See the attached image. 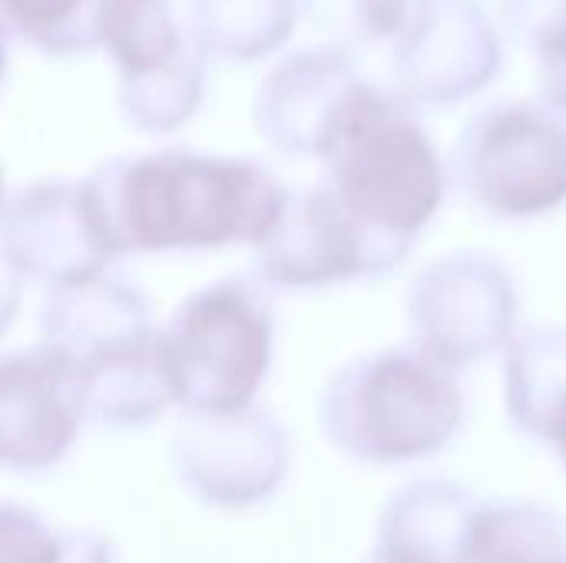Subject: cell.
I'll return each instance as SVG.
<instances>
[{
  "label": "cell",
  "instance_id": "6da1fadb",
  "mask_svg": "<svg viewBox=\"0 0 566 563\" xmlns=\"http://www.w3.org/2000/svg\"><path fill=\"white\" fill-rule=\"evenodd\" d=\"M80 189L109 256L259 246L289 202L265 166L186 149L113 159Z\"/></svg>",
  "mask_w": 566,
  "mask_h": 563
},
{
  "label": "cell",
  "instance_id": "7a4b0ae2",
  "mask_svg": "<svg viewBox=\"0 0 566 563\" xmlns=\"http://www.w3.org/2000/svg\"><path fill=\"white\" fill-rule=\"evenodd\" d=\"M328 192L375 239L411 252L438 219L448 169L411 103L361 80L342 110L322 156Z\"/></svg>",
  "mask_w": 566,
  "mask_h": 563
},
{
  "label": "cell",
  "instance_id": "3957f363",
  "mask_svg": "<svg viewBox=\"0 0 566 563\" xmlns=\"http://www.w3.org/2000/svg\"><path fill=\"white\" fill-rule=\"evenodd\" d=\"M454 372L408 348H378L338 368L318 402L325 438L352 461L408 468L441 455L464 428Z\"/></svg>",
  "mask_w": 566,
  "mask_h": 563
},
{
  "label": "cell",
  "instance_id": "277c9868",
  "mask_svg": "<svg viewBox=\"0 0 566 563\" xmlns=\"http://www.w3.org/2000/svg\"><path fill=\"white\" fill-rule=\"evenodd\" d=\"M272 302L249 279H219L192 292L159 329L172 402L206 418L252 408L272 365Z\"/></svg>",
  "mask_w": 566,
  "mask_h": 563
},
{
  "label": "cell",
  "instance_id": "5b68a950",
  "mask_svg": "<svg viewBox=\"0 0 566 563\" xmlns=\"http://www.w3.org/2000/svg\"><path fill=\"white\" fill-rule=\"evenodd\" d=\"M454 173L468 199L507 222L557 212L566 202V119L547 103H494L458 143Z\"/></svg>",
  "mask_w": 566,
  "mask_h": 563
},
{
  "label": "cell",
  "instance_id": "8992f818",
  "mask_svg": "<svg viewBox=\"0 0 566 563\" xmlns=\"http://www.w3.org/2000/svg\"><path fill=\"white\" fill-rule=\"evenodd\" d=\"M517 332V282L491 252H444L431 259L408 289L411 348L454 375L504 355Z\"/></svg>",
  "mask_w": 566,
  "mask_h": 563
},
{
  "label": "cell",
  "instance_id": "52a82bcc",
  "mask_svg": "<svg viewBox=\"0 0 566 563\" xmlns=\"http://www.w3.org/2000/svg\"><path fill=\"white\" fill-rule=\"evenodd\" d=\"M96 37L119 70L123 113L139 129H176L202 96V56L169 0H96Z\"/></svg>",
  "mask_w": 566,
  "mask_h": 563
},
{
  "label": "cell",
  "instance_id": "ba28073f",
  "mask_svg": "<svg viewBox=\"0 0 566 563\" xmlns=\"http://www.w3.org/2000/svg\"><path fill=\"white\" fill-rule=\"evenodd\" d=\"M405 259V249L375 239L318 186L289 192L285 212L255 246L252 265L255 275L275 289H328L395 272Z\"/></svg>",
  "mask_w": 566,
  "mask_h": 563
},
{
  "label": "cell",
  "instance_id": "9c48e42d",
  "mask_svg": "<svg viewBox=\"0 0 566 563\" xmlns=\"http://www.w3.org/2000/svg\"><path fill=\"white\" fill-rule=\"evenodd\" d=\"M172 465L179 481L209 508H255L269 501L289 475V438L282 425L262 411L189 415L172 438Z\"/></svg>",
  "mask_w": 566,
  "mask_h": 563
},
{
  "label": "cell",
  "instance_id": "30bf717a",
  "mask_svg": "<svg viewBox=\"0 0 566 563\" xmlns=\"http://www.w3.org/2000/svg\"><path fill=\"white\" fill-rule=\"evenodd\" d=\"M501 66L497 33L478 0H415L398 37L395 76L405 103H461Z\"/></svg>",
  "mask_w": 566,
  "mask_h": 563
},
{
  "label": "cell",
  "instance_id": "8fae6325",
  "mask_svg": "<svg viewBox=\"0 0 566 563\" xmlns=\"http://www.w3.org/2000/svg\"><path fill=\"white\" fill-rule=\"evenodd\" d=\"M86 421L76 368L53 348L0 352V468L46 471L73 448Z\"/></svg>",
  "mask_w": 566,
  "mask_h": 563
},
{
  "label": "cell",
  "instance_id": "7c38bea8",
  "mask_svg": "<svg viewBox=\"0 0 566 563\" xmlns=\"http://www.w3.org/2000/svg\"><path fill=\"white\" fill-rule=\"evenodd\" d=\"M0 256L20 279L50 289L99 279L113 259L90 219L80 183L20 189L0 216Z\"/></svg>",
  "mask_w": 566,
  "mask_h": 563
},
{
  "label": "cell",
  "instance_id": "4fadbf2b",
  "mask_svg": "<svg viewBox=\"0 0 566 563\" xmlns=\"http://www.w3.org/2000/svg\"><path fill=\"white\" fill-rule=\"evenodd\" d=\"M361 86L352 60L338 50H308L289 56L265 80L255 123L259 133L295 156H322L342 110Z\"/></svg>",
  "mask_w": 566,
  "mask_h": 563
},
{
  "label": "cell",
  "instance_id": "5bb4252c",
  "mask_svg": "<svg viewBox=\"0 0 566 563\" xmlns=\"http://www.w3.org/2000/svg\"><path fill=\"white\" fill-rule=\"evenodd\" d=\"M153 335L156 329L146 299L106 275L70 289H50L40 309V345L60 352L76 372Z\"/></svg>",
  "mask_w": 566,
  "mask_h": 563
},
{
  "label": "cell",
  "instance_id": "9a60e30c",
  "mask_svg": "<svg viewBox=\"0 0 566 563\" xmlns=\"http://www.w3.org/2000/svg\"><path fill=\"white\" fill-rule=\"evenodd\" d=\"M478 498L441 478L398 488L375 528L371 563H461Z\"/></svg>",
  "mask_w": 566,
  "mask_h": 563
},
{
  "label": "cell",
  "instance_id": "2e32d148",
  "mask_svg": "<svg viewBox=\"0 0 566 563\" xmlns=\"http://www.w3.org/2000/svg\"><path fill=\"white\" fill-rule=\"evenodd\" d=\"M504 358V408L566 471V329H521Z\"/></svg>",
  "mask_w": 566,
  "mask_h": 563
},
{
  "label": "cell",
  "instance_id": "e0dca14e",
  "mask_svg": "<svg viewBox=\"0 0 566 563\" xmlns=\"http://www.w3.org/2000/svg\"><path fill=\"white\" fill-rule=\"evenodd\" d=\"M86 418L106 428H143L172 405L159 355V332L76 372Z\"/></svg>",
  "mask_w": 566,
  "mask_h": 563
},
{
  "label": "cell",
  "instance_id": "ac0fdd59",
  "mask_svg": "<svg viewBox=\"0 0 566 563\" xmlns=\"http://www.w3.org/2000/svg\"><path fill=\"white\" fill-rule=\"evenodd\" d=\"M461 563H566V528L554 511L524 498L481 501Z\"/></svg>",
  "mask_w": 566,
  "mask_h": 563
},
{
  "label": "cell",
  "instance_id": "d6986e66",
  "mask_svg": "<svg viewBox=\"0 0 566 563\" xmlns=\"http://www.w3.org/2000/svg\"><path fill=\"white\" fill-rule=\"evenodd\" d=\"M192 23L199 50L255 60L292 33L295 0H192Z\"/></svg>",
  "mask_w": 566,
  "mask_h": 563
},
{
  "label": "cell",
  "instance_id": "ffe728a7",
  "mask_svg": "<svg viewBox=\"0 0 566 563\" xmlns=\"http://www.w3.org/2000/svg\"><path fill=\"white\" fill-rule=\"evenodd\" d=\"M0 23L50 53H83L99 43L96 0H0Z\"/></svg>",
  "mask_w": 566,
  "mask_h": 563
},
{
  "label": "cell",
  "instance_id": "44dd1931",
  "mask_svg": "<svg viewBox=\"0 0 566 563\" xmlns=\"http://www.w3.org/2000/svg\"><path fill=\"white\" fill-rule=\"evenodd\" d=\"M504 20L541 56L547 106L566 113V0H504Z\"/></svg>",
  "mask_w": 566,
  "mask_h": 563
},
{
  "label": "cell",
  "instance_id": "7402d4cb",
  "mask_svg": "<svg viewBox=\"0 0 566 563\" xmlns=\"http://www.w3.org/2000/svg\"><path fill=\"white\" fill-rule=\"evenodd\" d=\"M305 10L328 37L371 43L401 30L411 0H305Z\"/></svg>",
  "mask_w": 566,
  "mask_h": 563
},
{
  "label": "cell",
  "instance_id": "603a6c76",
  "mask_svg": "<svg viewBox=\"0 0 566 563\" xmlns=\"http://www.w3.org/2000/svg\"><path fill=\"white\" fill-rule=\"evenodd\" d=\"M63 538L23 504L0 501V563H60Z\"/></svg>",
  "mask_w": 566,
  "mask_h": 563
},
{
  "label": "cell",
  "instance_id": "cb8c5ba5",
  "mask_svg": "<svg viewBox=\"0 0 566 563\" xmlns=\"http://www.w3.org/2000/svg\"><path fill=\"white\" fill-rule=\"evenodd\" d=\"M60 563H116V554L109 548V541H103L99 534L90 531H76L63 538V557Z\"/></svg>",
  "mask_w": 566,
  "mask_h": 563
},
{
  "label": "cell",
  "instance_id": "d4e9b609",
  "mask_svg": "<svg viewBox=\"0 0 566 563\" xmlns=\"http://www.w3.org/2000/svg\"><path fill=\"white\" fill-rule=\"evenodd\" d=\"M20 282L23 279L0 256V335L10 329V322H13L17 309H20Z\"/></svg>",
  "mask_w": 566,
  "mask_h": 563
},
{
  "label": "cell",
  "instance_id": "484cf974",
  "mask_svg": "<svg viewBox=\"0 0 566 563\" xmlns=\"http://www.w3.org/2000/svg\"><path fill=\"white\" fill-rule=\"evenodd\" d=\"M3 66H7V46H3V30H0V80H3Z\"/></svg>",
  "mask_w": 566,
  "mask_h": 563
},
{
  "label": "cell",
  "instance_id": "4316f807",
  "mask_svg": "<svg viewBox=\"0 0 566 563\" xmlns=\"http://www.w3.org/2000/svg\"><path fill=\"white\" fill-rule=\"evenodd\" d=\"M0 216H3V186H0Z\"/></svg>",
  "mask_w": 566,
  "mask_h": 563
},
{
  "label": "cell",
  "instance_id": "83f0119b",
  "mask_svg": "<svg viewBox=\"0 0 566 563\" xmlns=\"http://www.w3.org/2000/svg\"><path fill=\"white\" fill-rule=\"evenodd\" d=\"M365 563H371V561H365Z\"/></svg>",
  "mask_w": 566,
  "mask_h": 563
}]
</instances>
